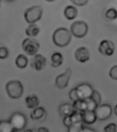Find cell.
<instances>
[{
    "label": "cell",
    "instance_id": "3",
    "mask_svg": "<svg viewBox=\"0 0 117 132\" xmlns=\"http://www.w3.org/2000/svg\"><path fill=\"white\" fill-rule=\"evenodd\" d=\"M9 122L13 127V131H20L26 128L27 118L22 113L15 112L11 115Z\"/></svg>",
    "mask_w": 117,
    "mask_h": 132
},
{
    "label": "cell",
    "instance_id": "23",
    "mask_svg": "<svg viewBox=\"0 0 117 132\" xmlns=\"http://www.w3.org/2000/svg\"><path fill=\"white\" fill-rule=\"evenodd\" d=\"M0 132H13V127L9 120L0 121Z\"/></svg>",
    "mask_w": 117,
    "mask_h": 132
},
{
    "label": "cell",
    "instance_id": "17",
    "mask_svg": "<svg viewBox=\"0 0 117 132\" xmlns=\"http://www.w3.org/2000/svg\"><path fill=\"white\" fill-rule=\"evenodd\" d=\"M72 125H83L82 112L74 110L70 116Z\"/></svg>",
    "mask_w": 117,
    "mask_h": 132
},
{
    "label": "cell",
    "instance_id": "20",
    "mask_svg": "<svg viewBox=\"0 0 117 132\" xmlns=\"http://www.w3.org/2000/svg\"><path fill=\"white\" fill-rule=\"evenodd\" d=\"M28 64V60L26 55L20 54L15 59V64L20 69H25Z\"/></svg>",
    "mask_w": 117,
    "mask_h": 132
},
{
    "label": "cell",
    "instance_id": "10",
    "mask_svg": "<svg viewBox=\"0 0 117 132\" xmlns=\"http://www.w3.org/2000/svg\"><path fill=\"white\" fill-rule=\"evenodd\" d=\"M115 51L114 44L108 39H104L101 42L99 46V51L104 56H112Z\"/></svg>",
    "mask_w": 117,
    "mask_h": 132
},
{
    "label": "cell",
    "instance_id": "15",
    "mask_svg": "<svg viewBox=\"0 0 117 132\" xmlns=\"http://www.w3.org/2000/svg\"><path fill=\"white\" fill-rule=\"evenodd\" d=\"M46 116V110L43 107L37 106L34 109V110L31 112V118L34 120H37L43 118Z\"/></svg>",
    "mask_w": 117,
    "mask_h": 132
},
{
    "label": "cell",
    "instance_id": "14",
    "mask_svg": "<svg viewBox=\"0 0 117 132\" xmlns=\"http://www.w3.org/2000/svg\"><path fill=\"white\" fill-rule=\"evenodd\" d=\"M78 15L77 9L73 6H67L64 9V16L68 20H74Z\"/></svg>",
    "mask_w": 117,
    "mask_h": 132
},
{
    "label": "cell",
    "instance_id": "1",
    "mask_svg": "<svg viewBox=\"0 0 117 132\" xmlns=\"http://www.w3.org/2000/svg\"><path fill=\"white\" fill-rule=\"evenodd\" d=\"M72 39L71 32L65 28H57L53 33L52 40L59 47H65L70 44Z\"/></svg>",
    "mask_w": 117,
    "mask_h": 132
},
{
    "label": "cell",
    "instance_id": "26",
    "mask_svg": "<svg viewBox=\"0 0 117 132\" xmlns=\"http://www.w3.org/2000/svg\"><path fill=\"white\" fill-rule=\"evenodd\" d=\"M90 97L96 103L98 106L101 104V95L99 91L94 90Z\"/></svg>",
    "mask_w": 117,
    "mask_h": 132
},
{
    "label": "cell",
    "instance_id": "34",
    "mask_svg": "<svg viewBox=\"0 0 117 132\" xmlns=\"http://www.w3.org/2000/svg\"><path fill=\"white\" fill-rule=\"evenodd\" d=\"M96 131V130L92 129L91 127H85V126H83L82 129H81V132H95Z\"/></svg>",
    "mask_w": 117,
    "mask_h": 132
},
{
    "label": "cell",
    "instance_id": "8",
    "mask_svg": "<svg viewBox=\"0 0 117 132\" xmlns=\"http://www.w3.org/2000/svg\"><path fill=\"white\" fill-rule=\"evenodd\" d=\"M72 73V71L71 69L68 68L63 73L60 74L56 77L55 79V85L58 89H63L67 87Z\"/></svg>",
    "mask_w": 117,
    "mask_h": 132
},
{
    "label": "cell",
    "instance_id": "28",
    "mask_svg": "<svg viewBox=\"0 0 117 132\" xmlns=\"http://www.w3.org/2000/svg\"><path fill=\"white\" fill-rule=\"evenodd\" d=\"M9 52L8 49L5 46L0 47V59L1 60H4L8 57Z\"/></svg>",
    "mask_w": 117,
    "mask_h": 132
},
{
    "label": "cell",
    "instance_id": "25",
    "mask_svg": "<svg viewBox=\"0 0 117 132\" xmlns=\"http://www.w3.org/2000/svg\"><path fill=\"white\" fill-rule=\"evenodd\" d=\"M105 17L108 20H114L117 18V11L114 8L108 9L105 13Z\"/></svg>",
    "mask_w": 117,
    "mask_h": 132
},
{
    "label": "cell",
    "instance_id": "39",
    "mask_svg": "<svg viewBox=\"0 0 117 132\" xmlns=\"http://www.w3.org/2000/svg\"><path fill=\"white\" fill-rule=\"evenodd\" d=\"M1 4H2V2H1V0H0V6H1Z\"/></svg>",
    "mask_w": 117,
    "mask_h": 132
},
{
    "label": "cell",
    "instance_id": "5",
    "mask_svg": "<svg viewBox=\"0 0 117 132\" xmlns=\"http://www.w3.org/2000/svg\"><path fill=\"white\" fill-rule=\"evenodd\" d=\"M88 31V26L83 21H76L70 26V32L76 38L85 37Z\"/></svg>",
    "mask_w": 117,
    "mask_h": 132
},
{
    "label": "cell",
    "instance_id": "13",
    "mask_svg": "<svg viewBox=\"0 0 117 132\" xmlns=\"http://www.w3.org/2000/svg\"><path fill=\"white\" fill-rule=\"evenodd\" d=\"M83 122L86 125H92L96 121V116L94 111L85 110L82 112Z\"/></svg>",
    "mask_w": 117,
    "mask_h": 132
},
{
    "label": "cell",
    "instance_id": "33",
    "mask_svg": "<svg viewBox=\"0 0 117 132\" xmlns=\"http://www.w3.org/2000/svg\"><path fill=\"white\" fill-rule=\"evenodd\" d=\"M63 125L67 128H69L72 125V122H71V120H70V116H67L63 117Z\"/></svg>",
    "mask_w": 117,
    "mask_h": 132
},
{
    "label": "cell",
    "instance_id": "24",
    "mask_svg": "<svg viewBox=\"0 0 117 132\" xmlns=\"http://www.w3.org/2000/svg\"><path fill=\"white\" fill-rule=\"evenodd\" d=\"M85 102H86V110L89 111H94L96 108L97 107V104L94 101L91 97H88L85 99Z\"/></svg>",
    "mask_w": 117,
    "mask_h": 132
},
{
    "label": "cell",
    "instance_id": "9",
    "mask_svg": "<svg viewBox=\"0 0 117 132\" xmlns=\"http://www.w3.org/2000/svg\"><path fill=\"white\" fill-rule=\"evenodd\" d=\"M76 91L79 99L85 100L90 97L93 92V87L88 83H81L76 87Z\"/></svg>",
    "mask_w": 117,
    "mask_h": 132
},
{
    "label": "cell",
    "instance_id": "37",
    "mask_svg": "<svg viewBox=\"0 0 117 132\" xmlns=\"http://www.w3.org/2000/svg\"><path fill=\"white\" fill-rule=\"evenodd\" d=\"M46 2H54L55 0H46Z\"/></svg>",
    "mask_w": 117,
    "mask_h": 132
},
{
    "label": "cell",
    "instance_id": "35",
    "mask_svg": "<svg viewBox=\"0 0 117 132\" xmlns=\"http://www.w3.org/2000/svg\"><path fill=\"white\" fill-rule=\"evenodd\" d=\"M36 131H39V132H45V131L48 132L49 131V130H48V129H46V127H40V128H39V129H38L37 130H36Z\"/></svg>",
    "mask_w": 117,
    "mask_h": 132
},
{
    "label": "cell",
    "instance_id": "12",
    "mask_svg": "<svg viewBox=\"0 0 117 132\" xmlns=\"http://www.w3.org/2000/svg\"><path fill=\"white\" fill-rule=\"evenodd\" d=\"M74 57L76 60L81 63L87 62L90 58L89 50L85 47H80L77 48L74 53Z\"/></svg>",
    "mask_w": 117,
    "mask_h": 132
},
{
    "label": "cell",
    "instance_id": "6",
    "mask_svg": "<svg viewBox=\"0 0 117 132\" xmlns=\"http://www.w3.org/2000/svg\"><path fill=\"white\" fill-rule=\"evenodd\" d=\"M40 45L37 39L31 37L26 38L22 42V48L24 52L28 55H34L37 54L39 51Z\"/></svg>",
    "mask_w": 117,
    "mask_h": 132
},
{
    "label": "cell",
    "instance_id": "29",
    "mask_svg": "<svg viewBox=\"0 0 117 132\" xmlns=\"http://www.w3.org/2000/svg\"><path fill=\"white\" fill-rule=\"evenodd\" d=\"M109 76L112 80H117V65L113 66L110 70Z\"/></svg>",
    "mask_w": 117,
    "mask_h": 132
},
{
    "label": "cell",
    "instance_id": "16",
    "mask_svg": "<svg viewBox=\"0 0 117 132\" xmlns=\"http://www.w3.org/2000/svg\"><path fill=\"white\" fill-rule=\"evenodd\" d=\"M74 111V109L73 108V106L72 104H69V103L62 104L61 106H59V113L63 117L70 116L72 114V113Z\"/></svg>",
    "mask_w": 117,
    "mask_h": 132
},
{
    "label": "cell",
    "instance_id": "19",
    "mask_svg": "<svg viewBox=\"0 0 117 132\" xmlns=\"http://www.w3.org/2000/svg\"><path fill=\"white\" fill-rule=\"evenodd\" d=\"M63 55L60 53L56 52L51 56V65L52 67L57 68L63 63Z\"/></svg>",
    "mask_w": 117,
    "mask_h": 132
},
{
    "label": "cell",
    "instance_id": "11",
    "mask_svg": "<svg viewBox=\"0 0 117 132\" xmlns=\"http://www.w3.org/2000/svg\"><path fill=\"white\" fill-rule=\"evenodd\" d=\"M46 65V59L41 54L34 55L31 62V67L37 71L43 70Z\"/></svg>",
    "mask_w": 117,
    "mask_h": 132
},
{
    "label": "cell",
    "instance_id": "32",
    "mask_svg": "<svg viewBox=\"0 0 117 132\" xmlns=\"http://www.w3.org/2000/svg\"><path fill=\"white\" fill-rule=\"evenodd\" d=\"M69 97L70 98V100H72V101L78 100L79 97L78 95H77V93H76V88H74V89L70 90V91L69 92Z\"/></svg>",
    "mask_w": 117,
    "mask_h": 132
},
{
    "label": "cell",
    "instance_id": "2",
    "mask_svg": "<svg viewBox=\"0 0 117 132\" xmlns=\"http://www.w3.org/2000/svg\"><path fill=\"white\" fill-rule=\"evenodd\" d=\"M6 90L8 95L12 99H19L24 93V87L22 82L18 80L10 81L6 85Z\"/></svg>",
    "mask_w": 117,
    "mask_h": 132
},
{
    "label": "cell",
    "instance_id": "38",
    "mask_svg": "<svg viewBox=\"0 0 117 132\" xmlns=\"http://www.w3.org/2000/svg\"><path fill=\"white\" fill-rule=\"evenodd\" d=\"M6 1H8V2H13L14 0H6Z\"/></svg>",
    "mask_w": 117,
    "mask_h": 132
},
{
    "label": "cell",
    "instance_id": "7",
    "mask_svg": "<svg viewBox=\"0 0 117 132\" xmlns=\"http://www.w3.org/2000/svg\"><path fill=\"white\" fill-rule=\"evenodd\" d=\"M94 112L97 120L103 121L110 117L112 113V108L108 104H100L96 108Z\"/></svg>",
    "mask_w": 117,
    "mask_h": 132
},
{
    "label": "cell",
    "instance_id": "30",
    "mask_svg": "<svg viewBox=\"0 0 117 132\" xmlns=\"http://www.w3.org/2000/svg\"><path fill=\"white\" fill-rule=\"evenodd\" d=\"M116 125L115 123H110L105 126L104 128L105 132H116Z\"/></svg>",
    "mask_w": 117,
    "mask_h": 132
},
{
    "label": "cell",
    "instance_id": "31",
    "mask_svg": "<svg viewBox=\"0 0 117 132\" xmlns=\"http://www.w3.org/2000/svg\"><path fill=\"white\" fill-rule=\"evenodd\" d=\"M71 2L77 6H83L86 5L89 0H70Z\"/></svg>",
    "mask_w": 117,
    "mask_h": 132
},
{
    "label": "cell",
    "instance_id": "27",
    "mask_svg": "<svg viewBox=\"0 0 117 132\" xmlns=\"http://www.w3.org/2000/svg\"><path fill=\"white\" fill-rule=\"evenodd\" d=\"M83 125H72L69 128H67L68 132H81V129Z\"/></svg>",
    "mask_w": 117,
    "mask_h": 132
},
{
    "label": "cell",
    "instance_id": "18",
    "mask_svg": "<svg viewBox=\"0 0 117 132\" xmlns=\"http://www.w3.org/2000/svg\"><path fill=\"white\" fill-rule=\"evenodd\" d=\"M26 106L28 109H35L39 106V100L37 95H32L27 96L26 98Z\"/></svg>",
    "mask_w": 117,
    "mask_h": 132
},
{
    "label": "cell",
    "instance_id": "4",
    "mask_svg": "<svg viewBox=\"0 0 117 132\" xmlns=\"http://www.w3.org/2000/svg\"><path fill=\"white\" fill-rule=\"evenodd\" d=\"M43 14V9L40 6H33L29 8L24 13V18L28 23L34 24L41 20Z\"/></svg>",
    "mask_w": 117,
    "mask_h": 132
},
{
    "label": "cell",
    "instance_id": "21",
    "mask_svg": "<svg viewBox=\"0 0 117 132\" xmlns=\"http://www.w3.org/2000/svg\"><path fill=\"white\" fill-rule=\"evenodd\" d=\"M40 32V29L38 26L35 24H31L26 28V35L31 37H33L37 36L39 32Z\"/></svg>",
    "mask_w": 117,
    "mask_h": 132
},
{
    "label": "cell",
    "instance_id": "36",
    "mask_svg": "<svg viewBox=\"0 0 117 132\" xmlns=\"http://www.w3.org/2000/svg\"><path fill=\"white\" fill-rule=\"evenodd\" d=\"M114 114L117 116V104L114 106Z\"/></svg>",
    "mask_w": 117,
    "mask_h": 132
},
{
    "label": "cell",
    "instance_id": "22",
    "mask_svg": "<svg viewBox=\"0 0 117 132\" xmlns=\"http://www.w3.org/2000/svg\"><path fill=\"white\" fill-rule=\"evenodd\" d=\"M72 106L74 110L78 111L80 112H83L84 111L86 110V102L85 100L78 99V100H74L73 101Z\"/></svg>",
    "mask_w": 117,
    "mask_h": 132
}]
</instances>
